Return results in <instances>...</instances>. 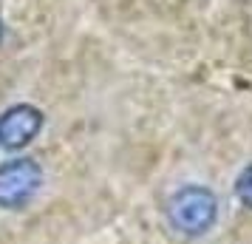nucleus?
<instances>
[{
    "label": "nucleus",
    "mask_w": 252,
    "mask_h": 244,
    "mask_svg": "<svg viewBox=\"0 0 252 244\" xmlns=\"http://www.w3.org/2000/svg\"><path fill=\"white\" fill-rule=\"evenodd\" d=\"M218 219V199L204 185H184L167 202V221L187 239H198L213 230Z\"/></svg>",
    "instance_id": "obj_1"
},
{
    "label": "nucleus",
    "mask_w": 252,
    "mask_h": 244,
    "mask_svg": "<svg viewBox=\"0 0 252 244\" xmlns=\"http://www.w3.org/2000/svg\"><path fill=\"white\" fill-rule=\"evenodd\" d=\"M40 168L32 159H12L0 165V208H20L40 187Z\"/></svg>",
    "instance_id": "obj_2"
},
{
    "label": "nucleus",
    "mask_w": 252,
    "mask_h": 244,
    "mask_svg": "<svg viewBox=\"0 0 252 244\" xmlns=\"http://www.w3.org/2000/svg\"><path fill=\"white\" fill-rule=\"evenodd\" d=\"M43 128V114L34 105H12L0 116V145L3 148H23Z\"/></svg>",
    "instance_id": "obj_3"
},
{
    "label": "nucleus",
    "mask_w": 252,
    "mask_h": 244,
    "mask_svg": "<svg viewBox=\"0 0 252 244\" xmlns=\"http://www.w3.org/2000/svg\"><path fill=\"white\" fill-rule=\"evenodd\" d=\"M235 196H238V202L244 208L252 210V165H247L238 174V179H235Z\"/></svg>",
    "instance_id": "obj_4"
},
{
    "label": "nucleus",
    "mask_w": 252,
    "mask_h": 244,
    "mask_svg": "<svg viewBox=\"0 0 252 244\" xmlns=\"http://www.w3.org/2000/svg\"><path fill=\"white\" fill-rule=\"evenodd\" d=\"M0 37H3V23H0Z\"/></svg>",
    "instance_id": "obj_5"
}]
</instances>
